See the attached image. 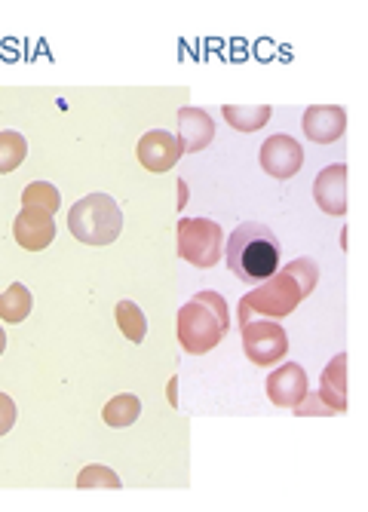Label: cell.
I'll return each instance as SVG.
<instances>
[{"label": "cell", "instance_id": "1", "mask_svg": "<svg viewBox=\"0 0 368 512\" xmlns=\"http://www.w3.org/2000/svg\"><path fill=\"white\" fill-rule=\"evenodd\" d=\"M319 283V270L313 258H295L286 267H280L273 276H267L258 289L243 295L240 301V325L252 319L255 313L270 316V319H283L295 313V307L316 289Z\"/></svg>", "mask_w": 368, "mask_h": 512}, {"label": "cell", "instance_id": "2", "mask_svg": "<svg viewBox=\"0 0 368 512\" xmlns=\"http://www.w3.org/2000/svg\"><path fill=\"white\" fill-rule=\"evenodd\" d=\"M224 258H227L230 273L243 279V283H264L267 276L280 270L283 249L267 224L246 221L230 234L224 246Z\"/></svg>", "mask_w": 368, "mask_h": 512}, {"label": "cell", "instance_id": "3", "mask_svg": "<svg viewBox=\"0 0 368 512\" xmlns=\"http://www.w3.org/2000/svg\"><path fill=\"white\" fill-rule=\"evenodd\" d=\"M230 332V313L224 295L206 289L197 292L188 304L178 310V341L184 353L203 356L215 350Z\"/></svg>", "mask_w": 368, "mask_h": 512}, {"label": "cell", "instance_id": "4", "mask_svg": "<svg viewBox=\"0 0 368 512\" xmlns=\"http://www.w3.org/2000/svg\"><path fill=\"white\" fill-rule=\"evenodd\" d=\"M68 230L86 246H111L123 230V209L108 194H89L71 206Z\"/></svg>", "mask_w": 368, "mask_h": 512}, {"label": "cell", "instance_id": "5", "mask_svg": "<svg viewBox=\"0 0 368 512\" xmlns=\"http://www.w3.org/2000/svg\"><path fill=\"white\" fill-rule=\"evenodd\" d=\"M221 224L209 218H181L178 221V255L194 267H215L221 261Z\"/></svg>", "mask_w": 368, "mask_h": 512}, {"label": "cell", "instance_id": "6", "mask_svg": "<svg viewBox=\"0 0 368 512\" xmlns=\"http://www.w3.org/2000/svg\"><path fill=\"white\" fill-rule=\"evenodd\" d=\"M240 332H243V350H246L252 365L267 368L273 362L286 359L289 338H286V329H283L280 322H273V319H246L240 325Z\"/></svg>", "mask_w": 368, "mask_h": 512}, {"label": "cell", "instance_id": "7", "mask_svg": "<svg viewBox=\"0 0 368 512\" xmlns=\"http://www.w3.org/2000/svg\"><path fill=\"white\" fill-rule=\"evenodd\" d=\"M301 166H304V148L292 135H270L261 145V169L270 178L286 181V178L298 175Z\"/></svg>", "mask_w": 368, "mask_h": 512}, {"label": "cell", "instance_id": "8", "mask_svg": "<svg viewBox=\"0 0 368 512\" xmlns=\"http://www.w3.org/2000/svg\"><path fill=\"white\" fill-rule=\"evenodd\" d=\"M138 163H142L148 172H169L184 154H181V145L178 138L166 129H151L138 138Z\"/></svg>", "mask_w": 368, "mask_h": 512}, {"label": "cell", "instance_id": "9", "mask_svg": "<svg viewBox=\"0 0 368 512\" xmlns=\"http://www.w3.org/2000/svg\"><path fill=\"white\" fill-rule=\"evenodd\" d=\"M304 135L316 145H335L347 129V111L341 105H310L304 111Z\"/></svg>", "mask_w": 368, "mask_h": 512}, {"label": "cell", "instance_id": "10", "mask_svg": "<svg viewBox=\"0 0 368 512\" xmlns=\"http://www.w3.org/2000/svg\"><path fill=\"white\" fill-rule=\"evenodd\" d=\"M313 200L326 215H347V166H326L313 178Z\"/></svg>", "mask_w": 368, "mask_h": 512}, {"label": "cell", "instance_id": "11", "mask_svg": "<svg viewBox=\"0 0 368 512\" xmlns=\"http://www.w3.org/2000/svg\"><path fill=\"white\" fill-rule=\"evenodd\" d=\"M56 234H59V230H56L53 215L37 212V209H22L16 215V221H13V237L28 252H43L56 240Z\"/></svg>", "mask_w": 368, "mask_h": 512}, {"label": "cell", "instance_id": "12", "mask_svg": "<svg viewBox=\"0 0 368 512\" xmlns=\"http://www.w3.org/2000/svg\"><path fill=\"white\" fill-rule=\"evenodd\" d=\"M307 393V371L298 362H286L267 378V399L280 408H295Z\"/></svg>", "mask_w": 368, "mask_h": 512}, {"label": "cell", "instance_id": "13", "mask_svg": "<svg viewBox=\"0 0 368 512\" xmlns=\"http://www.w3.org/2000/svg\"><path fill=\"white\" fill-rule=\"evenodd\" d=\"M178 145L181 154H197L212 145L215 138V120L203 108H181L178 111Z\"/></svg>", "mask_w": 368, "mask_h": 512}, {"label": "cell", "instance_id": "14", "mask_svg": "<svg viewBox=\"0 0 368 512\" xmlns=\"http://www.w3.org/2000/svg\"><path fill=\"white\" fill-rule=\"evenodd\" d=\"M319 396L326 402L335 414L347 411V353L332 356V362L322 371V387Z\"/></svg>", "mask_w": 368, "mask_h": 512}, {"label": "cell", "instance_id": "15", "mask_svg": "<svg viewBox=\"0 0 368 512\" xmlns=\"http://www.w3.org/2000/svg\"><path fill=\"white\" fill-rule=\"evenodd\" d=\"M138 414H142V402H138V396L120 393L102 408V421L114 430H126L138 421Z\"/></svg>", "mask_w": 368, "mask_h": 512}, {"label": "cell", "instance_id": "16", "mask_svg": "<svg viewBox=\"0 0 368 512\" xmlns=\"http://www.w3.org/2000/svg\"><path fill=\"white\" fill-rule=\"evenodd\" d=\"M221 111H224V120L237 132H255L273 117L270 105H224Z\"/></svg>", "mask_w": 368, "mask_h": 512}, {"label": "cell", "instance_id": "17", "mask_svg": "<svg viewBox=\"0 0 368 512\" xmlns=\"http://www.w3.org/2000/svg\"><path fill=\"white\" fill-rule=\"evenodd\" d=\"M31 307H34V298L22 283H13L7 292H0V319L4 322H13V325L25 322L31 316Z\"/></svg>", "mask_w": 368, "mask_h": 512}, {"label": "cell", "instance_id": "18", "mask_svg": "<svg viewBox=\"0 0 368 512\" xmlns=\"http://www.w3.org/2000/svg\"><path fill=\"white\" fill-rule=\"evenodd\" d=\"M59 206H62V194L50 181H31L22 191V209H37L46 215H56Z\"/></svg>", "mask_w": 368, "mask_h": 512}, {"label": "cell", "instance_id": "19", "mask_svg": "<svg viewBox=\"0 0 368 512\" xmlns=\"http://www.w3.org/2000/svg\"><path fill=\"white\" fill-rule=\"evenodd\" d=\"M114 316H117V325L120 332L132 341V344H142L145 335H148V319L142 313V307H138L135 301H120L114 307Z\"/></svg>", "mask_w": 368, "mask_h": 512}, {"label": "cell", "instance_id": "20", "mask_svg": "<svg viewBox=\"0 0 368 512\" xmlns=\"http://www.w3.org/2000/svg\"><path fill=\"white\" fill-rule=\"evenodd\" d=\"M25 157H28V142L22 132H16V129L0 132V175L19 169L25 163Z\"/></svg>", "mask_w": 368, "mask_h": 512}, {"label": "cell", "instance_id": "21", "mask_svg": "<svg viewBox=\"0 0 368 512\" xmlns=\"http://www.w3.org/2000/svg\"><path fill=\"white\" fill-rule=\"evenodd\" d=\"M123 482L117 479V473L111 470V467H86V470H80V476H77V488H83V491H89V488H120Z\"/></svg>", "mask_w": 368, "mask_h": 512}, {"label": "cell", "instance_id": "22", "mask_svg": "<svg viewBox=\"0 0 368 512\" xmlns=\"http://www.w3.org/2000/svg\"><path fill=\"white\" fill-rule=\"evenodd\" d=\"M295 414H301V417H307V414H335L326 402H322V396L319 393H304V399L295 405Z\"/></svg>", "mask_w": 368, "mask_h": 512}, {"label": "cell", "instance_id": "23", "mask_svg": "<svg viewBox=\"0 0 368 512\" xmlns=\"http://www.w3.org/2000/svg\"><path fill=\"white\" fill-rule=\"evenodd\" d=\"M13 424H16V402L7 393H0V436H7Z\"/></svg>", "mask_w": 368, "mask_h": 512}, {"label": "cell", "instance_id": "24", "mask_svg": "<svg viewBox=\"0 0 368 512\" xmlns=\"http://www.w3.org/2000/svg\"><path fill=\"white\" fill-rule=\"evenodd\" d=\"M184 206H188V184L178 181V209H184Z\"/></svg>", "mask_w": 368, "mask_h": 512}, {"label": "cell", "instance_id": "25", "mask_svg": "<svg viewBox=\"0 0 368 512\" xmlns=\"http://www.w3.org/2000/svg\"><path fill=\"white\" fill-rule=\"evenodd\" d=\"M175 387H178V378H172V381H169V387H166V396H169L172 408L178 405V390H175Z\"/></svg>", "mask_w": 368, "mask_h": 512}, {"label": "cell", "instance_id": "26", "mask_svg": "<svg viewBox=\"0 0 368 512\" xmlns=\"http://www.w3.org/2000/svg\"><path fill=\"white\" fill-rule=\"evenodd\" d=\"M4 350H7V332L0 329V353H4Z\"/></svg>", "mask_w": 368, "mask_h": 512}]
</instances>
